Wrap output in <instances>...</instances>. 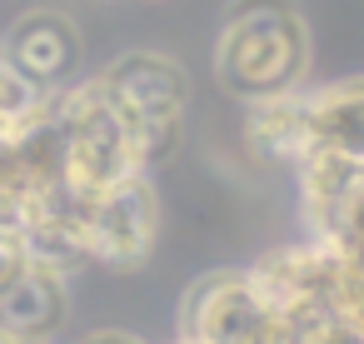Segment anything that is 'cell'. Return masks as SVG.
Masks as SVG:
<instances>
[{
    "label": "cell",
    "instance_id": "obj_1",
    "mask_svg": "<svg viewBox=\"0 0 364 344\" xmlns=\"http://www.w3.org/2000/svg\"><path fill=\"white\" fill-rule=\"evenodd\" d=\"M215 65H220L225 90L250 105L299 90L304 65H309V36H304L294 0H235Z\"/></svg>",
    "mask_w": 364,
    "mask_h": 344
},
{
    "label": "cell",
    "instance_id": "obj_2",
    "mask_svg": "<svg viewBox=\"0 0 364 344\" xmlns=\"http://www.w3.org/2000/svg\"><path fill=\"white\" fill-rule=\"evenodd\" d=\"M180 339L195 344H294L279 309L264 299L250 269L205 274L180 304Z\"/></svg>",
    "mask_w": 364,
    "mask_h": 344
},
{
    "label": "cell",
    "instance_id": "obj_3",
    "mask_svg": "<svg viewBox=\"0 0 364 344\" xmlns=\"http://www.w3.org/2000/svg\"><path fill=\"white\" fill-rule=\"evenodd\" d=\"M160 235V200L150 190V175H135L105 195H95L90 205V249L95 264H115L130 269L155 249Z\"/></svg>",
    "mask_w": 364,
    "mask_h": 344
},
{
    "label": "cell",
    "instance_id": "obj_4",
    "mask_svg": "<svg viewBox=\"0 0 364 344\" xmlns=\"http://www.w3.org/2000/svg\"><path fill=\"white\" fill-rule=\"evenodd\" d=\"M0 55H6L36 90L50 95V90H60L65 75L75 70L80 36H75V26H70L65 16H55V11H26V16L11 26Z\"/></svg>",
    "mask_w": 364,
    "mask_h": 344
},
{
    "label": "cell",
    "instance_id": "obj_5",
    "mask_svg": "<svg viewBox=\"0 0 364 344\" xmlns=\"http://www.w3.org/2000/svg\"><path fill=\"white\" fill-rule=\"evenodd\" d=\"M309 150L364 165V80H339L309 95Z\"/></svg>",
    "mask_w": 364,
    "mask_h": 344
},
{
    "label": "cell",
    "instance_id": "obj_6",
    "mask_svg": "<svg viewBox=\"0 0 364 344\" xmlns=\"http://www.w3.org/2000/svg\"><path fill=\"white\" fill-rule=\"evenodd\" d=\"M120 95H130L145 115H180L185 120V100H190V85H185V70L165 55H150V50H135V55H120L115 65L100 70Z\"/></svg>",
    "mask_w": 364,
    "mask_h": 344
},
{
    "label": "cell",
    "instance_id": "obj_7",
    "mask_svg": "<svg viewBox=\"0 0 364 344\" xmlns=\"http://www.w3.org/2000/svg\"><path fill=\"white\" fill-rule=\"evenodd\" d=\"M70 319V279L31 264V274L0 299V324L26 339H55V329Z\"/></svg>",
    "mask_w": 364,
    "mask_h": 344
},
{
    "label": "cell",
    "instance_id": "obj_8",
    "mask_svg": "<svg viewBox=\"0 0 364 344\" xmlns=\"http://www.w3.org/2000/svg\"><path fill=\"white\" fill-rule=\"evenodd\" d=\"M250 145L274 155V160L299 165L309 155V95L284 90L269 100H255L250 105Z\"/></svg>",
    "mask_w": 364,
    "mask_h": 344
},
{
    "label": "cell",
    "instance_id": "obj_9",
    "mask_svg": "<svg viewBox=\"0 0 364 344\" xmlns=\"http://www.w3.org/2000/svg\"><path fill=\"white\" fill-rule=\"evenodd\" d=\"M26 274H31L26 235H21V225H6V220H0V299H6Z\"/></svg>",
    "mask_w": 364,
    "mask_h": 344
},
{
    "label": "cell",
    "instance_id": "obj_10",
    "mask_svg": "<svg viewBox=\"0 0 364 344\" xmlns=\"http://www.w3.org/2000/svg\"><path fill=\"white\" fill-rule=\"evenodd\" d=\"M80 344H140V339L125 334V329H95V334H85Z\"/></svg>",
    "mask_w": 364,
    "mask_h": 344
},
{
    "label": "cell",
    "instance_id": "obj_11",
    "mask_svg": "<svg viewBox=\"0 0 364 344\" xmlns=\"http://www.w3.org/2000/svg\"><path fill=\"white\" fill-rule=\"evenodd\" d=\"M0 344H31L26 334H16V329H6V324H0Z\"/></svg>",
    "mask_w": 364,
    "mask_h": 344
},
{
    "label": "cell",
    "instance_id": "obj_12",
    "mask_svg": "<svg viewBox=\"0 0 364 344\" xmlns=\"http://www.w3.org/2000/svg\"><path fill=\"white\" fill-rule=\"evenodd\" d=\"M175 344H195V339H175Z\"/></svg>",
    "mask_w": 364,
    "mask_h": 344
}]
</instances>
